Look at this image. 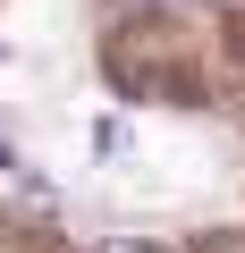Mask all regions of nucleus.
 Wrapping results in <instances>:
<instances>
[{
	"instance_id": "nucleus-3",
	"label": "nucleus",
	"mask_w": 245,
	"mask_h": 253,
	"mask_svg": "<svg viewBox=\"0 0 245 253\" xmlns=\"http://www.w3.org/2000/svg\"><path fill=\"white\" fill-rule=\"evenodd\" d=\"M0 169H17V152H9V135H0Z\"/></svg>"
},
{
	"instance_id": "nucleus-2",
	"label": "nucleus",
	"mask_w": 245,
	"mask_h": 253,
	"mask_svg": "<svg viewBox=\"0 0 245 253\" xmlns=\"http://www.w3.org/2000/svg\"><path fill=\"white\" fill-rule=\"evenodd\" d=\"M93 253H161V245H144V236H110V245H93Z\"/></svg>"
},
{
	"instance_id": "nucleus-1",
	"label": "nucleus",
	"mask_w": 245,
	"mask_h": 253,
	"mask_svg": "<svg viewBox=\"0 0 245 253\" xmlns=\"http://www.w3.org/2000/svg\"><path fill=\"white\" fill-rule=\"evenodd\" d=\"M127 144H136V126L101 110V118H93V152H101V161H118V152H127Z\"/></svg>"
}]
</instances>
